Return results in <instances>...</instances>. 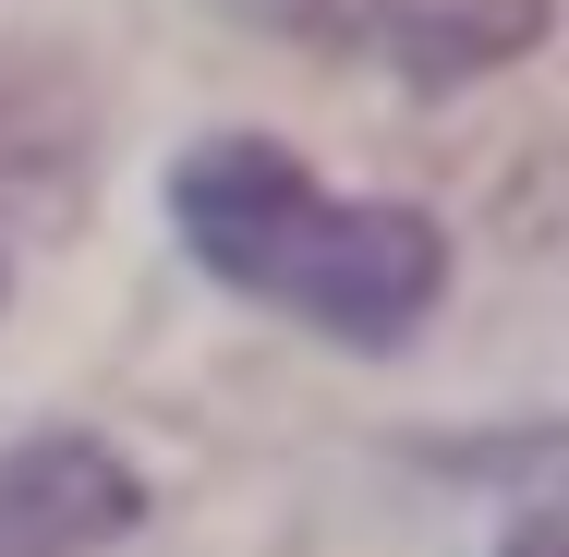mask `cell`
I'll list each match as a JSON object with an SVG mask.
<instances>
[{
	"mask_svg": "<svg viewBox=\"0 0 569 557\" xmlns=\"http://www.w3.org/2000/svg\"><path fill=\"white\" fill-rule=\"evenodd\" d=\"M509 557H569V534H558V509H533L521 534H509Z\"/></svg>",
	"mask_w": 569,
	"mask_h": 557,
	"instance_id": "obj_5",
	"label": "cell"
},
{
	"mask_svg": "<svg viewBox=\"0 0 569 557\" xmlns=\"http://www.w3.org/2000/svg\"><path fill=\"white\" fill-rule=\"evenodd\" d=\"M170 219L230 291L291 304L351 351L412 339L437 316V291H449V242H437L425 207H351L267 133H207L170 170Z\"/></svg>",
	"mask_w": 569,
	"mask_h": 557,
	"instance_id": "obj_1",
	"label": "cell"
},
{
	"mask_svg": "<svg viewBox=\"0 0 569 557\" xmlns=\"http://www.w3.org/2000/svg\"><path fill=\"white\" fill-rule=\"evenodd\" d=\"M86 158V121L61 98V73H37V61H0V195H37V182H61Z\"/></svg>",
	"mask_w": 569,
	"mask_h": 557,
	"instance_id": "obj_4",
	"label": "cell"
},
{
	"mask_svg": "<svg viewBox=\"0 0 569 557\" xmlns=\"http://www.w3.org/2000/svg\"><path fill=\"white\" fill-rule=\"evenodd\" d=\"M328 49L351 61H388L400 86H472V73H509L533 37H546V0H291Z\"/></svg>",
	"mask_w": 569,
	"mask_h": 557,
	"instance_id": "obj_2",
	"label": "cell"
},
{
	"mask_svg": "<svg viewBox=\"0 0 569 557\" xmlns=\"http://www.w3.org/2000/svg\"><path fill=\"white\" fill-rule=\"evenodd\" d=\"M133 521H146V485L98 437H24L0 460V557H98Z\"/></svg>",
	"mask_w": 569,
	"mask_h": 557,
	"instance_id": "obj_3",
	"label": "cell"
}]
</instances>
